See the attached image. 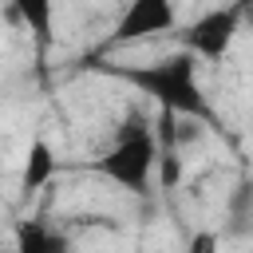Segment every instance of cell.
<instances>
[{
	"mask_svg": "<svg viewBox=\"0 0 253 253\" xmlns=\"http://www.w3.org/2000/svg\"><path fill=\"white\" fill-rule=\"evenodd\" d=\"M241 36V4H225V8H206L198 12L182 32L178 43L186 55H194L198 63H221L233 47V40Z\"/></svg>",
	"mask_w": 253,
	"mask_h": 253,
	"instance_id": "3957f363",
	"label": "cell"
},
{
	"mask_svg": "<svg viewBox=\"0 0 253 253\" xmlns=\"http://www.w3.org/2000/svg\"><path fill=\"white\" fill-rule=\"evenodd\" d=\"M12 16H20V20H24V28H28V32H36V40H40V43H47V40H51L55 8H51L47 0H20V4L12 8Z\"/></svg>",
	"mask_w": 253,
	"mask_h": 253,
	"instance_id": "52a82bcc",
	"label": "cell"
},
{
	"mask_svg": "<svg viewBox=\"0 0 253 253\" xmlns=\"http://www.w3.org/2000/svg\"><path fill=\"white\" fill-rule=\"evenodd\" d=\"M99 71L134 87L150 103H158V115H174V119H186L198 126H217V111L202 87V63L194 55H186L182 47L170 55H158V59H142V63L103 59Z\"/></svg>",
	"mask_w": 253,
	"mask_h": 253,
	"instance_id": "6da1fadb",
	"label": "cell"
},
{
	"mask_svg": "<svg viewBox=\"0 0 253 253\" xmlns=\"http://www.w3.org/2000/svg\"><path fill=\"white\" fill-rule=\"evenodd\" d=\"M186 253H217V233L213 229H198L186 245Z\"/></svg>",
	"mask_w": 253,
	"mask_h": 253,
	"instance_id": "ba28073f",
	"label": "cell"
},
{
	"mask_svg": "<svg viewBox=\"0 0 253 253\" xmlns=\"http://www.w3.org/2000/svg\"><path fill=\"white\" fill-rule=\"evenodd\" d=\"M51 237H55V225L28 217V221H20L16 233H12V253H47Z\"/></svg>",
	"mask_w": 253,
	"mask_h": 253,
	"instance_id": "8992f818",
	"label": "cell"
},
{
	"mask_svg": "<svg viewBox=\"0 0 253 253\" xmlns=\"http://www.w3.org/2000/svg\"><path fill=\"white\" fill-rule=\"evenodd\" d=\"M55 170H59V158H55V150H51V142L47 138H32L28 142V150H24V170H20V194L24 198H32V194H40L51 178H55Z\"/></svg>",
	"mask_w": 253,
	"mask_h": 253,
	"instance_id": "5b68a950",
	"label": "cell"
},
{
	"mask_svg": "<svg viewBox=\"0 0 253 253\" xmlns=\"http://www.w3.org/2000/svg\"><path fill=\"white\" fill-rule=\"evenodd\" d=\"M91 174H99L103 182L134 194V198H150L154 174H158V134H154V119H146L142 111H130L115 134V142L87 162Z\"/></svg>",
	"mask_w": 253,
	"mask_h": 253,
	"instance_id": "7a4b0ae2",
	"label": "cell"
},
{
	"mask_svg": "<svg viewBox=\"0 0 253 253\" xmlns=\"http://www.w3.org/2000/svg\"><path fill=\"white\" fill-rule=\"evenodd\" d=\"M174 28H178V8L170 0H134L119 12L107 43L126 47V43H138V40H150V36H166Z\"/></svg>",
	"mask_w": 253,
	"mask_h": 253,
	"instance_id": "277c9868",
	"label": "cell"
}]
</instances>
